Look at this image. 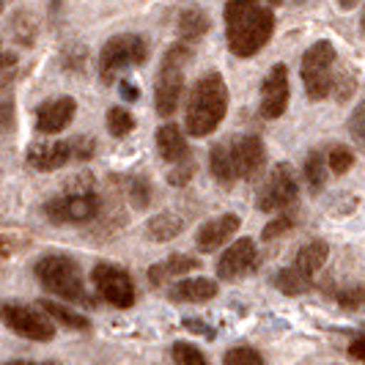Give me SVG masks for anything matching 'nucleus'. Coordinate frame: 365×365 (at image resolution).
Instances as JSON below:
<instances>
[{"instance_id":"obj_1","label":"nucleus","mask_w":365,"mask_h":365,"mask_svg":"<svg viewBox=\"0 0 365 365\" xmlns=\"http://www.w3.org/2000/svg\"><path fill=\"white\" fill-rule=\"evenodd\" d=\"M228 113V86L220 72H206L192 86L187 99L184 124L192 138H206L220 127V121Z\"/></svg>"},{"instance_id":"obj_2","label":"nucleus","mask_w":365,"mask_h":365,"mask_svg":"<svg viewBox=\"0 0 365 365\" xmlns=\"http://www.w3.org/2000/svg\"><path fill=\"white\" fill-rule=\"evenodd\" d=\"M274 14L269 6H256L239 17L228 19V47L237 58H253V55L272 38Z\"/></svg>"},{"instance_id":"obj_3","label":"nucleus","mask_w":365,"mask_h":365,"mask_svg":"<svg viewBox=\"0 0 365 365\" xmlns=\"http://www.w3.org/2000/svg\"><path fill=\"white\" fill-rule=\"evenodd\" d=\"M36 280L47 289L50 294L66 299V302H88L86 294V283H83V272L69 256H44L36 261L34 267Z\"/></svg>"},{"instance_id":"obj_4","label":"nucleus","mask_w":365,"mask_h":365,"mask_svg":"<svg viewBox=\"0 0 365 365\" xmlns=\"http://www.w3.org/2000/svg\"><path fill=\"white\" fill-rule=\"evenodd\" d=\"M190 61V47L187 44H170L163 55L160 74H157V91H154V105L163 118H170L184 91V69Z\"/></svg>"},{"instance_id":"obj_5","label":"nucleus","mask_w":365,"mask_h":365,"mask_svg":"<svg viewBox=\"0 0 365 365\" xmlns=\"http://www.w3.org/2000/svg\"><path fill=\"white\" fill-rule=\"evenodd\" d=\"M299 74H302L305 93L313 102L329 96L332 83H335V47L329 41H316L313 47H308V53L302 55Z\"/></svg>"},{"instance_id":"obj_6","label":"nucleus","mask_w":365,"mask_h":365,"mask_svg":"<svg viewBox=\"0 0 365 365\" xmlns=\"http://www.w3.org/2000/svg\"><path fill=\"white\" fill-rule=\"evenodd\" d=\"M146 41L135 34H121V36H113L110 41H105L102 53H99V74L102 80L110 83L118 69H127V66H138L146 61Z\"/></svg>"},{"instance_id":"obj_7","label":"nucleus","mask_w":365,"mask_h":365,"mask_svg":"<svg viewBox=\"0 0 365 365\" xmlns=\"http://www.w3.org/2000/svg\"><path fill=\"white\" fill-rule=\"evenodd\" d=\"M91 280L102 299H108L113 308H132L135 305V283L129 272L115 264H96Z\"/></svg>"},{"instance_id":"obj_8","label":"nucleus","mask_w":365,"mask_h":365,"mask_svg":"<svg viewBox=\"0 0 365 365\" xmlns=\"http://www.w3.org/2000/svg\"><path fill=\"white\" fill-rule=\"evenodd\" d=\"M299 195V184L294 176V168L289 163H277L269 173V179L264 184V190L258 192V209L261 212H277L292 206Z\"/></svg>"},{"instance_id":"obj_9","label":"nucleus","mask_w":365,"mask_h":365,"mask_svg":"<svg viewBox=\"0 0 365 365\" xmlns=\"http://www.w3.org/2000/svg\"><path fill=\"white\" fill-rule=\"evenodd\" d=\"M99 212V198L93 192H63L44 203V215L53 222H88Z\"/></svg>"},{"instance_id":"obj_10","label":"nucleus","mask_w":365,"mask_h":365,"mask_svg":"<svg viewBox=\"0 0 365 365\" xmlns=\"http://www.w3.org/2000/svg\"><path fill=\"white\" fill-rule=\"evenodd\" d=\"M3 322L17 335L31 338V341H53L55 335L53 319L41 316V313L28 308V305H19V302H6L3 305Z\"/></svg>"},{"instance_id":"obj_11","label":"nucleus","mask_w":365,"mask_h":365,"mask_svg":"<svg viewBox=\"0 0 365 365\" xmlns=\"http://www.w3.org/2000/svg\"><path fill=\"white\" fill-rule=\"evenodd\" d=\"M286 108H289V69L283 63H274L261 83V115L267 121H274L286 113Z\"/></svg>"},{"instance_id":"obj_12","label":"nucleus","mask_w":365,"mask_h":365,"mask_svg":"<svg viewBox=\"0 0 365 365\" xmlns=\"http://www.w3.org/2000/svg\"><path fill=\"white\" fill-rule=\"evenodd\" d=\"M231 151H234V163H237L239 179H256L258 170L267 163V148H264L258 135L231 138Z\"/></svg>"},{"instance_id":"obj_13","label":"nucleus","mask_w":365,"mask_h":365,"mask_svg":"<svg viewBox=\"0 0 365 365\" xmlns=\"http://www.w3.org/2000/svg\"><path fill=\"white\" fill-rule=\"evenodd\" d=\"M256 242L253 239H239L222 256L217 258V277L222 280H237L245 272L253 269L256 264Z\"/></svg>"},{"instance_id":"obj_14","label":"nucleus","mask_w":365,"mask_h":365,"mask_svg":"<svg viewBox=\"0 0 365 365\" xmlns=\"http://www.w3.org/2000/svg\"><path fill=\"white\" fill-rule=\"evenodd\" d=\"M74 113H77V102L72 96H58L53 102L41 105L36 113V129L44 135H58L72 124Z\"/></svg>"},{"instance_id":"obj_15","label":"nucleus","mask_w":365,"mask_h":365,"mask_svg":"<svg viewBox=\"0 0 365 365\" xmlns=\"http://www.w3.org/2000/svg\"><path fill=\"white\" fill-rule=\"evenodd\" d=\"M74 160V151H72V140H50V143H34L28 148V163L31 168L36 170H58L63 165Z\"/></svg>"},{"instance_id":"obj_16","label":"nucleus","mask_w":365,"mask_h":365,"mask_svg":"<svg viewBox=\"0 0 365 365\" xmlns=\"http://www.w3.org/2000/svg\"><path fill=\"white\" fill-rule=\"evenodd\" d=\"M239 231V217L237 215H220V217L203 222L195 234V245L203 253H212V250H220L228 239Z\"/></svg>"},{"instance_id":"obj_17","label":"nucleus","mask_w":365,"mask_h":365,"mask_svg":"<svg viewBox=\"0 0 365 365\" xmlns=\"http://www.w3.org/2000/svg\"><path fill=\"white\" fill-rule=\"evenodd\" d=\"M157 148H160V157L170 165H182L190 157V146L176 124H163L157 129Z\"/></svg>"},{"instance_id":"obj_18","label":"nucleus","mask_w":365,"mask_h":365,"mask_svg":"<svg viewBox=\"0 0 365 365\" xmlns=\"http://www.w3.org/2000/svg\"><path fill=\"white\" fill-rule=\"evenodd\" d=\"M217 294V283L212 277H184L170 289L173 302H206Z\"/></svg>"},{"instance_id":"obj_19","label":"nucleus","mask_w":365,"mask_h":365,"mask_svg":"<svg viewBox=\"0 0 365 365\" xmlns=\"http://www.w3.org/2000/svg\"><path fill=\"white\" fill-rule=\"evenodd\" d=\"M209 168H212V176L220 184H234L239 179L237 163H234V151H231V140L228 143H217L209 151Z\"/></svg>"},{"instance_id":"obj_20","label":"nucleus","mask_w":365,"mask_h":365,"mask_svg":"<svg viewBox=\"0 0 365 365\" xmlns=\"http://www.w3.org/2000/svg\"><path fill=\"white\" fill-rule=\"evenodd\" d=\"M198 267H201L198 258L176 253V256H170L168 261H163V264H154V267L148 269V280H151L154 286H160L165 277H182V274L192 272V269H198Z\"/></svg>"},{"instance_id":"obj_21","label":"nucleus","mask_w":365,"mask_h":365,"mask_svg":"<svg viewBox=\"0 0 365 365\" xmlns=\"http://www.w3.org/2000/svg\"><path fill=\"white\" fill-rule=\"evenodd\" d=\"M327 256H329V247L324 242H308V245L299 247V253L294 258V269L302 272L305 277H313V274L327 264Z\"/></svg>"},{"instance_id":"obj_22","label":"nucleus","mask_w":365,"mask_h":365,"mask_svg":"<svg viewBox=\"0 0 365 365\" xmlns=\"http://www.w3.org/2000/svg\"><path fill=\"white\" fill-rule=\"evenodd\" d=\"M184 228V220L179 215H173V212H160L157 217L148 220L146 231H148V239H154V242H170L173 237H179Z\"/></svg>"},{"instance_id":"obj_23","label":"nucleus","mask_w":365,"mask_h":365,"mask_svg":"<svg viewBox=\"0 0 365 365\" xmlns=\"http://www.w3.org/2000/svg\"><path fill=\"white\" fill-rule=\"evenodd\" d=\"M212 28V19L203 9H187L179 17V36L184 41H192V38H201L206 31Z\"/></svg>"},{"instance_id":"obj_24","label":"nucleus","mask_w":365,"mask_h":365,"mask_svg":"<svg viewBox=\"0 0 365 365\" xmlns=\"http://www.w3.org/2000/svg\"><path fill=\"white\" fill-rule=\"evenodd\" d=\"M41 311L47 313L53 322H61L63 327L88 329V319L80 316V313H74L72 308H66V305H58V302H50V299H41Z\"/></svg>"},{"instance_id":"obj_25","label":"nucleus","mask_w":365,"mask_h":365,"mask_svg":"<svg viewBox=\"0 0 365 365\" xmlns=\"http://www.w3.org/2000/svg\"><path fill=\"white\" fill-rule=\"evenodd\" d=\"M327 173H329L327 157H324L322 151H311V154L305 157V182H308V187H311L313 192H319V190L324 187Z\"/></svg>"},{"instance_id":"obj_26","label":"nucleus","mask_w":365,"mask_h":365,"mask_svg":"<svg viewBox=\"0 0 365 365\" xmlns=\"http://www.w3.org/2000/svg\"><path fill=\"white\" fill-rule=\"evenodd\" d=\"M274 286H277L283 294H289V297H297V294L308 292L311 277H305V274L297 272V269L292 267V269H280V272L274 274Z\"/></svg>"},{"instance_id":"obj_27","label":"nucleus","mask_w":365,"mask_h":365,"mask_svg":"<svg viewBox=\"0 0 365 365\" xmlns=\"http://www.w3.org/2000/svg\"><path fill=\"white\" fill-rule=\"evenodd\" d=\"M9 31H11V38L19 41V44H31L34 41V31H36V22L31 14H25V11H17L11 22H9Z\"/></svg>"},{"instance_id":"obj_28","label":"nucleus","mask_w":365,"mask_h":365,"mask_svg":"<svg viewBox=\"0 0 365 365\" xmlns=\"http://www.w3.org/2000/svg\"><path fill=\"white\" fill-rule=\"evenodd\" d=\"M135 129V118L132 113H127L124 108H110L108 110V132L115 138H124Z\"/></svg>"},{"instance_id":"obj_29","label":"nucleus","mask_w":365,"mask_h":365,"mask_svg":"<svg viewBox=\"0 0 365 365\" xmlns=\"http://www.w3.org/2000/svg\"><path fill=\"white\" fill-rule=\"evenodd\" d=\"M222 365H264V357L253 346H234L225 351Z\"/></svg>"},{"instance_id":"obj_30","label":"nucleus","mask_w":365,"mask_h":365,"mask_svg":"<svg viewBox=\"0 0 365 365\" xmlns=\"http://www.w3.org/2000/svg\"><path fill=\"white\" fill-rule=\"evenodd\" d=\"M173 360H176V365H209L201 349L192 346V344H184V341L173 344Z\"/></svg>"},{"instance_id":"obj_31","label":"nucleus","mask_w":365,"mask_h":365,"mask_svg":"<svg viewBox=\"0 0 365 365\" xmlns=\"http://www.w3.org/2000/svg\"><path fill=\"white\" fill-rule=\"evenodd\" d=\"M327 165H329V170L332 173H346L349 168L354 165V154H351V148L346 146H332L327 151Z\"/></svg>"},{"instance_id":"obj_32","label":"nucleus","mask_w":365,"mask_h":365,"mask_svg":"<svg viewBox=\"0 0 365 365\" xmlns=\"http://www.w3.org/2000/svg\"><path fill=\"white\" fill-rule=\"evenodd\" d=\"M338 302H341V308H346V311H357L365 302V289L360 283H357V286H346V289L338 292Z\"/></svg>"},{"instance_id":"obj_33","label":"nucleus","mask_w":365,"mask_h":365,"mask_svg":"<svg viewBox=\"0 0 365 365\" xmlns=\"http://www.w3.org/2000/svg\"><path fill=\"white\" fill-rule=\"evenodd\" d=\"M349 132H351V138H354V140L365 143V99L357 105V108L351 110V118H349Z\"/></svg>"},{"instance_id":"obj_34","label":"nucleus","mask_w":365,"mask_h":365,"mask_svg":"<svg viewBox=\"0 0 365 365\" xmlns=\"http://www.w3.org/2000/svg\"><path fill=\"white\" fill-rule=\"evenodd\" d=\"M93 148H96V143H93V138H86V135H80V138H72V151H74V160H88L93 154Z\"/></svg>"},{"instance_id":"obj_35","label":"nucleus","mask_w":365,"mask_h":365,"mask_svg":"<svg viewBox=\"0 0 365 365\" xmlns=\"http://www.w3.org/2000/svg\"><path fill=\"white\" fill-rule=\"evenodd\" d=\"M129 198H132V203H135L138 209L148 206V187L143 179H135V182L129 184Z\"/></svg>"},{"instance_id":"obj_36","label":"nucleus","mask_w":365,"mask_h":365,"mask_svg":"<svg viewBox=\"0 0 365 365\" xmlns=\"http://www.w3.org/2000/svg\"><path fill=\"white\" fill-rule=\"evenodd\" d=\"M256 6L258 0H228L225 3V22L239 17V14H245V11H250V9H256Z\"/></svg>"},{"instance_id":"obj_37","label":"nucleus","mask_w":365,"mask_h":365,"mask_svg":"<svg viewBox=\"0 0 365 365\" xmlns=\"http://www.w3.org/2000/svg\"><path fill=\"white\" fill-rule=\"evenodd\" d=\"M292 225H294V220L292 217H277L272 220L267 228H264V239H274V237H280V234H286V231H292Z\"/></svg>"},{"instance_id":"obj_38","label":"nucleus","mask_w":365,"mask_h":365,"mask_svg":"<svg viewBox=\"0 0 365 365\" xmlns=\"http://www.w3.org/2000/svg\"><path fill=\"white\" fill-rule=\"evenodd\" d=\"M190 176H192V165L190 163H182V165H176V170L168 176V182L170 184H176V187H182V184L190 182Z\"/></svg>"},{"instance_id":"obj_39","label":"nucleus","mask_w":365,"mask_h":365,"mask_svg":"<svg viewBox=\"0 0 365 365\" xmlns=\"http://www.w3.org/2000/svg\"><path fill=\"white\" fill-rule=\"evenodd\" d=\"M335 80L341 83V86H338V99H346L349 93L354 91V77L349 72H341V74H335Z\"/></svg>"},{"instance_id":"obj_40","label":"nucleus","mask_w":365,"mask_h":365,"mask_svg":"<svg viewBox=\"0 0 365 365\" xmlns=\"http://www.w3.org/2000/svg\"><path fill=\"white\" fill-rule=\"evenodd\" d=\"M349 354H351L354 360H360V363H365V335H360V338H354V341L349 344Z\"/></svg>"},{"instance_id":"obj_41","label":"nucleus","mask_w":365,"mask_h":365,"mask_svg":"<svg viewBox=\"0 0 365 365\" xmlns=\"http://www.w3.org/2000/svg\"><path fill=\"white\" fill-rule=\"evenodd\" d=\"M121 93H124V99H127V102H135L140 91H138V86H132L129 80H124V83H121Z\"/></svg>"},{"instance_id":"obj_42","label":"nucleus","mask_w":365,"mask_h":365,"mask_svg":"<svg viewBox=\"0 0 365 365\" xmlns=\"http://www.w3.org/2000/svg\"><path fill=\"white\" fill-rule=\"evenodd\" d=\"M3 124H6V129H11V99L9 96L3 99Z\"/></svg>"},{"instance_id":"obj_43","label":"nucleus","mask_w":365,"mask_h":365,"mask_svg":"<svg viewBox=\"0 0 365 365\" xmlns=\"http://www.w3.org/2000/svg\"><path fill=\"white\" fill-rule=\"evenodd\" d=\"M357 3H360V0H338V9H344V11H351V9H357Z\"/></svg>"},{"instance_id":"obj_44","label":"nucleus","mask_w":365,"mask_h":365,"mask_svg":"<svg viewBox=\"0 0 365 365\" xmlns=\"http://www.w3.org/2000/svg\"><path fill=\"white\" fill-rule=\"evenodd\" d=\"M360 31H363V36H365V9H363V17H360Z\"/></svg>"},{"instance_id":"obj_45","label":"nucleus","mask_w":365,"mask_h":365,"mask_svg":"<svg viewBox=\"0 0 365 365\" xmlns=\"http://www.w3.org/2000/svg\"><path fill=\"white\" fill-rule=\"evenodd\" d=\"M6 365H34V363H28V360H14V363H6Z\"/></svg>"},{"instance_id":"obj_46","label":"nucleus","mask_w":365,"mask_h":365,"mask_svg":"<svg viewBox=\"0 0 365 365\" xmlns=\"http://www.w3.org/2000/svg\"><path fill=\"white\" fill-rule=\"evenodd\" d=\"M34 365H58V363H34Z\"/></svg>"}]
</instances>
